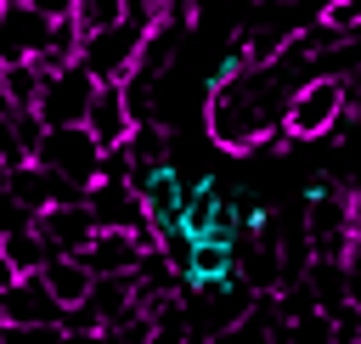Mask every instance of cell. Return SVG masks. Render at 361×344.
Masks as SVG:
<instances>
[{
	"instance_id": "obj_7",
	"label": "cell",
	"mask_w": 361,
	"mask_h": 344,
	"mask_svg": "<svg viewBox=\"0 0 361 344\" xmlns=\"http://www.w3.org/2000/svg\"><path fill=\"white\" fill-rule=\"evenodd\" d=\"M39 237L51 242V254H85L90 242H96V209H90V197H73V203H51L39 220Z\"/></svg>"
},
{
	"instance_id": "obj_4",
	"label": "cell",
	"mask_w": 361,
	"mask_h": 344,
	"mask_svg": "<svg viewBox=\"0 0 361 344\" xmlns=\"http://www.w3.org/2000/svg\"><path fill=\"white\" fill-rule=\"evenodd\" d=\"M147 28H152V23H141V17H124V23L102 28V34H85V45H79V62H85V68H90L102 85H124V79L141 68Z\"/></svg>"
},
{
	"instance_id": "obj_23",
	"label": "cell",
	"mask_w": 361,
	"mask_h": 344,
	"mask_svg": "<svg viewBox=\"0 0 361 344\" xmlns=\"http://www.w3.org/2000/svg\"><path fill=\"white\" fill-rule=\"evenodd\" d=\"M350 265H355V259H350ZM355 299H361V282H355Z\"/></svg>"
},
{
	"instance_id": "obj_8",
	"label": "cell",
	"mask_w": 361,
	"mask_h": 344,
	"mask_svg": "<svg viewBox=\"0 0 361 344\" xmlns=\"http://www.w3.org/2000/svg\"><path fill=\"white\" fill-rule=\"evenodd\" d=\"M0 316H6V321H62V327H68V305L51 293L45 271H34V276H6V288H0Z\"/></svg>"
},
{
	"instance_id": "obj_14",
	"label": "cell",
	"mask_w": 361,
	"mask_h": 344,
	"mask_svg": "<svg viewBox=\"0 0 361 344\" xmlns=\"http://www.w3.org/2000/svg\"><path fill=\"white\" fill-rule=\"evenodd\" d=\"M288 344H338V327H333V310H305L282 327Z\"/></svg>"
},
{
	"instance_id": "obj_11",
	"label": "cell",
	"mask_w": 361,
	"mask_h": 344,
	"mask_svg": "<svg viewBox=\"0 0 361 344\" xmlns=\"http://www.w3.org/2000/svg\"><path fill=\"white\" fill-rule=\"evenodd\" d=\"M0 259H6V276H34L51 265V242L39 237V226H6L0 231Z\"/></svg>"
},
{
	"instance_id": "obj_6",
	"label": "cell",
	"mask_w": 361,
	"mask_h": 344,
	"mask_svg": "<svg viewBox=\"0 0 361 344\" xmlns=\"http://www.w3.org/2000/svg\"><path fill=\"white\" fill-rule=\"evenodd\" d=\"M56 34H62V23L45 17V11L28 6V0L6 6V17H0V51H6V62H34V56H45V51L56 45Z\"/></svg>"
},
{
	"instance_id": "obj_9",
	"label": "cell",
	"mask_w": 361,
	"mask_h": 344,
	"mask_svg": "<svg viewBox=\"0 0 361 344\" xmlns=\"http://www.w3.org/2000/svg\"><path fill=\"white\" fill-rule=\"evenodd\" d=\"M147 254H152V248H147L135 231H96V242H90L79 259H85L96 276H135Z\"/></svg>"
},
{
	"instance_id": "obj_24",
	"label": "cell",
	"mask_w": 361,
	"mask_h": 344,
	"mask_svg": "<svg viewBox=\"0 0 361 344\" xmlns=\"http://www.w3.org/2000/svg\"><path fill=\"white\" fill-rule=\"evenodd\" d=\"M6 6H17V0H6Z\"/></svg>"
},
{
	"instance_id": "obj_17",
	"label": "cell",
	"mask_w": 361,
	"mask_h": 344,
	"mask_svg": "<svg viewBox=\"0 0 361 344\" xmlns=\"http://www.w3.org/2000/svg\"><path fill=\"white\" fill-rule=\"evenodd\" d=\"M322 23L338 28V34H361V0H327L322 6Z\"/></svg>"
},
{
	"instance_id": "obj_19",
	"label": "cell",
	"mask_w": 361,
	"mask_h": 344,
	"mask_svg": "<svg viewBox=\"0 0 361 344\" xmlns=\"http://www.w3.org/2000/svg\"><path fill=\"white\" fill-rule=\"evenodd\" d=\"M62 344H102V327H68Z\"/></svg>"
},
{
	"instance_id": "obj_5",
	"label": "cell",
	"mask_w": 361,
	"mask_h": 344,
	"mask_svg": "<svg viewBox=\"0 0 361 344\" xmlns=\"http://www.w3.org/2000/svg\"><path fill=\"white\" fill-rule=\"evenodd\" d=\"M96 90H102V79H96L85 62H68L62 73H51V79H45V96H39L45 130H56V124H90Z\"/></svg>"
},
{
	"instance_id": "obj_12",
	"label": "cell",
	"mask_w": 361,
	"mask_h": 344,
	"mask_svg": "<svg viewBox=\"0 0 361 344\" xmlns=\"http://www.w3.org/2000/svg\"><path fill=\"white\" fill-rule=\"evenodd\" d=\"M45 282H51V293L73 310V305H85L90 299V288H96V271L79 259V254H51V265H45Z\"/></svg>"
},
{
	"instance_id": "obj_18",
	"label": "cell",
	"mask_w": 361,
	"mask_h": 344,
	"mask_svg": "<svg viewBox=\"0 0 361 344\" xmlns=\"http://www.w3.org/2000/svg\"><path fill=\"white\" fill-rule=\"evenodd\" d=\"M28 6H39V11H45V17H56V23L79 11V0H28Z\"/></svg>"
},
{
	"instance_id": "obj_16",
	"label": "cell",
	"mask_w": 361,
	"mask_h": 344,
	"mask_svg": "<svg viewBox=\"0 0 361 344\" xmlns=\"http://www.w3.org/2000/svg\"><path fill=\"white\" fill-rule=\"evenodd\" d=\"M124 17H130V0H79V11H73V23L85 34H102V28L124 23Z\"/></svg>"
},
{
	"instance_id": "obj_15",
	"label": "cell",
	"mask_w": 361,
	"mask_h": 344,
	"mask_svg": "<svg viewBox=\"0 0 361 344\" xmlns=\"http://www.w3.org/2000/svg\"><path fill=\"white\" fill-rule=\"evenodd\" d=\"M62 321H0V344H62Z\"/></svg>"
},
{
	"instance_id": "obj_13",
	"label": "cell",
	"mask_w": 361,
	"mask_h": 344,
	"mask_svg": "<svg viewBox=\"0 0 361 344\" xmlns=\"http://www.w3.org/2000/svg\"><path fill=\"white\" fill-rule=\"evenodd\" d=\"M45 68L39 62H6L0 68V90H6V107H39L45 96Z\"/></svg>"
},
{
	"instance_id": "obj_21",
	"label": "cell",
	"mask_w": 361,
	"mask_h": 344,
	"mask_svg": "<svg viewBox=\"0 0 361 344\" xmlns=\"http://www.w3.org/2000/svg\"><path fill=\"white\" fill-rule=\"evenodd\" d=\"M350 102H361V62H355V73H350Z\"/></svg>"
},
{
	"instance_id": "obj_2",
	"label": "cell",
	"mask_w": 361,
	"mask_h": 344,
	"mask_svg": "<svg viewBox=\"0 0 361 344\" xmlns=\"http://www.w3.org/2000/svg\"><path fill=\"white\" fill-rule=\"evenodd\" d=\"M344 107H350V79L316 73V79H305V85L293 90L282 124H288L293 141H322V135H333V130L344 124Z\"/></svg>"
},
{
	"instance_id": "obj_22",
	"label": "cell",
	"mask_w": 361,
	"mask_h": 344,
	"mask_svg": "<svg viewBox=\"0 0 361 344\" xmlns=\"http://www.w3.org/2000/svg\"><path fill=\"white\" fill-rule=\"evenodd\" d=\"M186 344H214V338H209V333H192V338H186Z\"/></svg>"
},
{
	"instance_id": "obj_1",
	"label": "cell",
	"mask_w": 361,
	"mask_h": 344,
	"mask_svg": "<svg viewBox=\"0 0 361 344\" xmlns=\"http://www.w3.org/2000/svg\"><path fill=\"white\" fill-rule=\"evenodd\" d=\"M310 51L288 45L276 62H259V68H243L231 79H214L209 85V107H203V124H209V141L220 152H254L259 141H271L276 130H288V102L293 90L305 85L299 68H305Z\"/></svg>"
},
{
	"instance_id": "obj_20",
	"label": "cell",
	"mask_w": 361,
	"mask_h": 344,
	"mask_svg": "<svg viewBox=\"0 0 361 344\" xmlns=\"http://www.w3.org/2000/svg\"><path fill=\"white\" fill-rule=\"evenodd\" d=\"M350 259L361 265V203H355V237H350Z\"/></svg>"
},
{
	"instance_id": "obj_3",
	"label": "cell",
	"mask_w": 361,
	"mask_h": 344,
	"mask_svg": "<svg viewBox=\"0 0 361 344\" xmlns=\"http://www.w3.org/2000/svg\"><path fill=\"white\" fill-rule=\"evenodd\" d=\"M39 164L90 192V186L107 175V147L96 141L90 124H56V130H45V141H39Z\"/></svg>"
},
{
	"instance_id": "obj_10",
	"label": "cell",
	"mask_w": 361,
	"mask_h": 344,
	"mask_svg": "<svg viewBox=\"0 0 361 344\" xmlns=\"http://www.w3.org/2000/svg\"><path fill=\"white\" fill-rule=\"evenodd\" d=\"M135 107H130V90L124 85H102L96 90V107H90V130H96V141L102 147H124L130 135H135Z\"/></svg>"
}]
</instances>
